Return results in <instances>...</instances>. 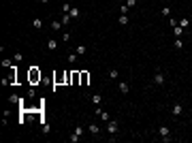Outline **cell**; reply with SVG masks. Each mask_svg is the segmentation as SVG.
I'll use <instances>...</instances> for the list:
<instances>
[{"label": "cell", "mask_w": 192, "mask_h": 143, "mask_svg": "<svg viewBox=\"0 0 192 143\" xmlns=\"http://www.w3.org/2000/svg\"><path fill=\"white\" fill-rule=\"evenodd\" d=\"M68 15H70V17H73V19H77V17H79V15H81V11H79V7H70V11H68Z\"/></svg>", "instance_id": "cell-8"}, {"label": "cell", "mask_w": 192, "mask_h": 143, "mask_svg": "<svg viewBox=\"0 0 192 143\" xmlns=\"http://www.w3.org/2000/svg\"><path fill=\"white\" fill-rule=\"evenodd\" d=\"M182 34H184V28L182 26H175V38H179Z\"/></svg>", "instance_id": "cell-22"}, {"label": "cell", "mask_w": 192, "mask_h": 143, "mask_svg": "<svg viewBox=\"0 0 192 143\" xmlns=\"http://www.w3.org/2000/svg\"><path fill=\"white\" fill-rule=\"evenodd\" d=\"M175 49H184V41L182 38H175Z\"/></svg>", "instance_id": "cell-23"}, {"label": "cell", "mask_w": 192, "mask_h": 143, "mask_svg": "<svg viewBox=\"0 0 192 143\" xmlns=\"http://www.w3.org/2000/svg\"><path fill=\"white\" fill-rule=\"evenodd\" d=\"M87 81H90V75H87L85 70H83V73H81V79H79V83H81V86H87Z\"/></svg>", "instance_id": "cell-13"}, {"label": "cell", "mask_w": 192, "mask_h": 143, "mask_svg": "<svg viewBox=\"0 0 192 143\" xmlns=\"http://www.w3.org/2000/svg\"><path fill=\"white\" fill-rule=\"evenodd\" d=\"M56 47H58V41H56V38H49V41H47V49H49V51H53Z\"/></svg>", "instance_id": "cell-10"}, {"label": "cell", "mask_w": 192, "mask_h": 143, "mask_svg": "<svg viewBox=\"0 0 192 143\" xmlns=\"http://www.w3.org/2000/svg\"><path fill=\"white\" fill-rule=\"evenodd\" d=\"M109 77H111V79H118V77H120V70H118V68H111V70H109Z\"/></svg>", "instance_id": "cell-21"}, {"label": "cell", "mask_w": 192, "mask_h": 143, "mask_svg": "<svg viewBox=\"0 0 192 143\" xmlns=\"http://www.w3.org/2000/svg\"><path fill=\"white\" fill-rule=\"evenodd\" d=\"M171 113H173V118H179V115H184V105H182V103H175L173 109H171Z\"/></svg>", "instance_id": "cell-4"}, {"label": "cell", "mask_w": 192, "mask_h": 143, "mask_svg": "<svg viewBox=\"0 0 192 143\" xmlns=\"http://www.w3.org/2000/svg\"><path fill=\"white\" fill-rule=\"evenodd\" d=\"M51 28H53V30H62V28H64V24H62L60 19H53V21H51Z\"/></svg>", "instance_id": "cell-11"}, {"label": "cell", "mask_w": 192, "mask_h": 143, "mask_svg": "<svg viewBox=\"0 0 192 143\" xmlns=\"http://www.w3.org/2000/svg\"><path fill=\"white\" fill-rule=\"evenodd\" d=\"M188 24H190V19H188V17H182V19H177V26H182V28H186Z\"/></svg>", "instance_id": "cell-18"}, {"label": "cell", "mask_w": 192, "mask_h": 143, "mask_svg": "<svg viewBox=\"0 0 192 143\" xmlns=\"http://www.w3.org/2000/svg\"><path fill=\"white\" fill-rule=\"evenodd\" d=\"M118 90H120V94H128V90H130V86L126 83V81H120L118 83Z\"/></svg>", "instance_id": "cell-7"}, {"label": "cell", "mask_w": 192, "mask_h": 143, "mask_svg": "<svg viewBox=\"0 0 192 143\" xmlns=\"http://www.w3.org/2000/svg\"><path fill=\"white\" fill-rule=\"evenodd\" d=\"M32 26H34V28H38V30H41V28H43V19H41V17H36L34 21H32Z\"/></svg>", "instance_id": "cell-20"}, {"label": "cell", "mask_w": 192, "mask_h": 143, "mask_svg": "<svg viewBox=\"0 0 192 143\" xmlns=\"http://www.w3.org/2000/svg\"><path fill=\"white\" fill-rule=\"evenodd\" d=\"M120 11H122V15H128V11H130V9L126 7V4H122V7H120Z\"/></svg>", "instance_id": "cell-28"}, {"label": "cell", "mask_w": 192, "mask_h": 143, "mask_svg": "<svg viewBox=\"0 0 192 143\" xmlns=\"http://www.w3.org/2000/svg\"><path fill=\"white\" fill-rule=\"evenodd\" d=\"M158 135H160L162 141H171V128H169V126H160V128H158Z\"/></svg>", "instance_id": "cell-2"}, {"label": "cell", "mask_w": 192, "mask_h": 143, "mask_svg": "<svg viewBox=\"0 0 192 143\" xmlns=\"http://www.w3.org/2000/svg\"><path fill=\"white\" fill-rule=\"evenodd\" d=\"M107 133H109V135H115V133H118V122H115V120H109V122H107Z\"/></svg>", "instance_id": "cell-5"}, {"label": "cell", "mask_w": 192, "mask_h": 143, "mask_svg": "<svg viewBox=\"0 0 192 143\" xmlns=\"http://www.w3.org/2000/svg\"><path fill=\"white\" fill-rule=\"evenodd\" d=\"M77 60H79V53H77V51H75V53H68V62H70V64H75Z\"/></svg>", "instance_id": "cell-17"}, {"label": "cell", "mask_w": 192, "mask_h": 143, "mask_svg": "<svg viewBox=\"0 0 192 143\" xmlns=\"http://www.w3.org/2000/svg\"><path fill=\"white\" fill-rule=\"evenodd\" d=\"M70 19H73V17H70L68 13H62V17H60V21H62L64 26H68V21H70Z\"/></svg>", "instance_id": "cell-15"}, {"label": "cell", "mask_w": 192, "mask_h": 143, "mask_svg": "<svg viewBox=\"0 0 192 143\" xmlns=\"http://www.w3.org/2000/svg\"><path fill=\"white\" fill-rule=\"evenodd\" d=\"M87 133H90V135H100V126H98V124H90V126H87Z\"/></svg>", "instance_id": "cell-6"}, {"label": "cell", "mask_w": 192, "mask_h": 143, "mask_svg": "<svg viewBox=\"0 0 192 143\" xmlns=\"http://www.w3.org/2000/svg\"><path fill=\"white\" fill-rule=\"evenodd\" d=\"M36 81H41V70L36 66H32L30 68V83H36Z\"/></svg>", "instance_id": "cell-3"}, {"label": "cell", "mask_w": 192, "mask_h": 143, "mask_svg": "<svg viewBox=\"0 0 192 143\" xmlns=\"http://www.w3.org/2000/svg\"><path fill=\"white\" fill-rule=\"evenodd\" d=\"M75 51L79 53V56H85V51H87V49H85V45H77V47H75Z\"/></svg>", "instance_id": "cell-16"}, {"label": "cell", "mask_w": 192, "mask_h": 143, "mask_svg": "<svg viewBox=\"0 0 192 143\" xmlns=\"http://www.w3.org/2000/svg\"><path fill=\"white\" fill-rule=\"evenodd\" d=\"M128 21H130V17H128V15H120V17H118V24H120V26H126Z\"/></svg>", "instance_id": "cell-12"}, {"label": "cell", "mask_w": 192, "mask_h": 143, "mask_svg": "<svg viewBox=\"0 0 192 143\" xmlns=\"http://www.w3.org/2000/svg\"><path fill=\"white\" fill-rule=\"evenodd\" d=\"M2 66H4V68H9V66H11V60L4 58V60H2Z\"/></svg>", "instance_id": "cell-30"}, {"label": "cell", "mask_w": 192, "mask_h": 143, "mask_svg": "<svg viewBox=\"0 0 192 143\" xmlns=\"http://www.w3.org/2000/svg\"><path fill=\"white\" fill-rule=\"evenodd\" d=\"M79 79H81V73H79V70L70 73V83H79Z\"/></svg>", "instance_id": "cell-9"}, {"label": "cell", "mask_w": 192, "mask_h": 143, "mask_svg": "<svg viewBox=\"0 0 192 143\" xmlns=\"http://www.w3.org/2000/svg\"><path fill=\"white\" fill-rule=\"evenodd\" d=\"M13 62H21V53H19V51L13 53Z\"/></svg>", "instance_id": "cell-26"}, {"label": "cell", "mask_w": 192, "mask_h": 143, "mask_svg": "<svg viewBox=\"0 0 192 143\" xmlns=\"http://www.w3.org/2000/svg\"><path fill=\"white\" fill-rule=\"evenodd\" d=\"M160 13L164 15V17H169V15H171V9H169V7H162V11H160Z\"/></svg>", "instance_id": "cell-25"}, {"label": "cell", "mask_w": 192, "mask_h": 143, "mask_svg": "<svg viewBox=\"0 0 192 143\" xmlns=\"http://www.w3.org/2000/svg\"><path fill=\"white\" fill-rule=\"evenodd\" d=\"M83 133H85V128H83L81 124H77V126H75V135H79V137H81Z\"/></svg>", "instance_id": "cell-19"}, {"label": "cell", "mask_w": 192, "mask_h": 143, "mask_svg": "<svg viewBox=\"0 0 192 143\" xmlns=\"http://www.w3.org/2000/svg\"><path fill=\"white\" fill-rule=\"evenodd\" d=\"M154 83H156V86H164V83H167V75H164V70L158 68L156 73H154Z\"/></svg>", "instance_id": "cell-1"}, {"label": "cell", "mask_w": 192, "mask_h": 143, "mask_svg": "<svg viewBox=\"0 0 192 143\" xmlns=\"http://www.w3.org/2000/svg\"><path fill=\"white\" fill-rule=\"evenodd\" d=\"M68 11H70V4L64 2V4H62V13H68Z\"/></svg>", "instance_id": "cell-27"}, {"label": "cell", "mask_w": 192, "mask_h": 143, "mask_svg": "<svg viewBox=\"0 0 192 143\" xmlns=\"http://www.w3.org/2000/svg\"><path fill=\"white\" fill-rule=\"evenodd\" d=\"M118 2H122V0H118Z\"/></svg>", "instance_id": "cell-32"}, {"label": "cell", "mask_w": 192, "mask_h": 143, "mask_svg": "<svg viewBox=\"0 0 192 143\" xmlns=\"http://www.w3.org/2000/svg\"><path fill=\"white\" fill-rule=\"evenodd\" d=\"M92 103L94 105H102V94H92Z\"/></svg>", "instance_id": "cell-14"}, {"label": "cell", "mask_w": 192, "mask_h": 143, "mask_svg": "<svg viewBox=\"0 0 192 143\" xmlns=\"http://www.w3.org/2000/svg\"><path fill=\"white\" fill-rule=\"evenodd\" d=\"M38 2H41V4H47V2H49V0H38Z\"/></svg>", "instance_id": "cell-31"}, {"label": "cell", "mask_w": 192, "mask_h": 143, "mask_svg": "<svg viewBox=\"0 0 192 143\" xmlns=\"http://www.w3.org/2000/svg\"><path fill=\"white\" fill-rule=\"evenodd\" d=\"M126 7H128V9H135V7H137V0H126Z\"/></svg>", "instance_id": "cell-24"}, {"label": "cell", "mask_w": 192, "mask_h": 143, "mask_svg": "<svg viewBox=\"0 0 192 143\" xmlns=\"http://www.w3.org/2000/svg\"><path fill=\"white\" fill-rule=\"evenodd\" d=\"M79 139H81V137H79V135H75V133H73V135H70V141H73V143H77V141H79Z\"/></svg>", "instance_id": "cell-29"}]
</instances>
